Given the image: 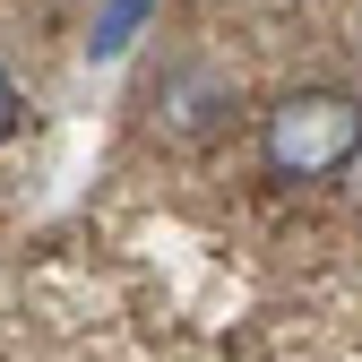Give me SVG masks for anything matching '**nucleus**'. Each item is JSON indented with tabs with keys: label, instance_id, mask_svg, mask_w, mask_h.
<instances>
[{
	"label": "nucleus",
	"instance_id": "1",
	"mask_svg": "<svg viewBox=\"0 0 362 362\" xmlns=\"http://www.w3.org/2000/svg\"><path fill=\"white\" fill-rule=\"evenodd\" d=\"M259 156L276 181H337L362 156V95L354 86H293L259 112Z\"/></svg>",
	"mask_w": 362,
	"mask_h": 362
},
{
	"label": "nucleus",
	"instance_id": "2",
	"mask_svg": "<svg viewBox=\"0 0 362 362\" xmlns=\"http://www.w3.org/2000/svg\"><path fill=\"white\" fill-rule=\"evenodd\" d=\"M18 121H26V95H18V78H9V69H0V147H9V139H18Z\"/></svg>",
	"mask_w": 362,
	"mask_h": 362
}]
</instances>
